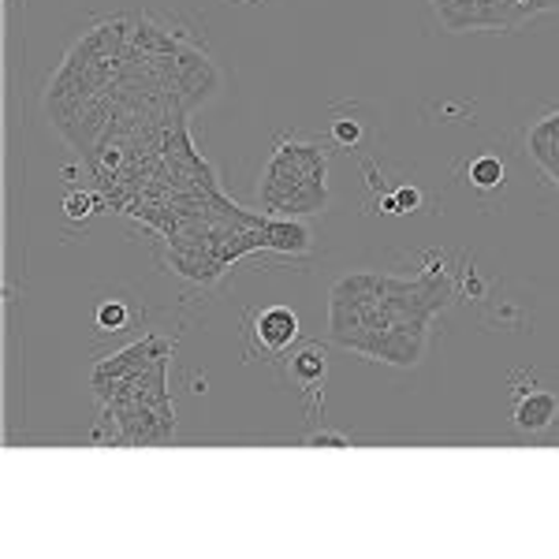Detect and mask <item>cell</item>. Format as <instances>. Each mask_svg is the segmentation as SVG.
<instances>
[{"mask_svg":"<svg viewBox=\"0 0 559 559\" xmlns=\"http://www.w3.org/2000/svg\"><path fill=\"white\" fill-rule=\"evenodd\" d=\"M261 242H265V250H280V254H306V250H310V228L295 221V216H269L265 213Z\"/></svg>","mask_w":559,"mask_h":559,"instance_id":"obj_5","label":"cell"},{"mask_svg":"<svg viewBox=\"0 0 559 559\" xmlns=\"http://www.w3.org/2000/svg\"><path fill=\"white\" fill-rule=\"evenodd\" d=\"M559 418V400L552 392H530L519 400L515 407V426L522 432H545L552 429Z\"/></svg>","mask_w":559,"mask_h":559,"instance_id":"obj_7","label":"cell"},{"mask_svg":"<svg viewBox=\"0 0 559 559\" xmlns=\"http://www.w3.org/2000/svg\"><path fill=\"white\" fill-rule=\"evenodd\" d=\"M421 205L418 187H400L392 198H384V213H414Z\"/></svg>","mask_w":559,"mask_h":559,"instance_id":"obj_11","label":"cell"},{"mask_svg":"<svg viewBox=\"0 0 559 559\" xmlns=\"http://www.w3.org/2000/svg\"><path fill=\"white\" fill-rule=\"evenodd\" d=\"M519 8L530 20V15H537V12H552V8H559V0H519Z\"/></svg>","mask_w":559,"mask_h":559,"instance_id":"obj_14","label":"cell"},{"mask_svg":"<svg viewBox=\"0 0 559 559\" xmlns=\"http://www.w3.org/2000/svg\"><path fill=\"white\" fill-rule=\"evenodd\" d=\"M258 205L269 216L329 210V150H321L318 142L280 139L261 168Z\"/></svg>","mask_w":559,"mask_h":559,"instance_id":"obj_2","label":"cell"},{"mask_svg":"<svg viewBox=\"0 0 559 559\" xmlns=\"http://www.w3.org/2000/svg\"><path fill=\"white\" fill-rule=\"evenodd\" d=\"M128 306H123L120 299H112V302H102L97 306V332H120V329H128Z\"/></svg>","mask_w":559,"mask_h":559,"instance_id":"obj_9","label":"cell"},{"mask_svg":"<svg viewBox=\"0 0 559 559\" xmlns=\"http://www.w3.org/2000/svg\"><path fill=\"white\" fill-rule=\"evenodd\" d=\"M97 210H102V202H97L94 194L83 191V194H71L64 202V213L71 216V221H86V216H94Z\"/></svg>","mask_w":559,"mask_h":559,"instance_id":"obj_12","label":"cell"},{"mask_svg":"<svg viewBox=\"0 0 559 559\" xmlns=\"http://www.w3.org/2000/svg\"><path fill=\"white\" fill-rule=\"evenodd\" d=\"M287 377L306 392H318V388H324V377H329V350L321 344H302L299 350H292Z\"/></svg>","mask_w":559,"mask_h":559,"instance_id":"obj_6","label":"cell"},{"mask_svg":"<svg viewBox=\"0 0 559 559\" xmlns=\"http://www.w3.org/2000/svg\"><path fill=\"white\" fill-rule=\"evenodd\" d=\"M452 276L429 273L403 280L388 273H355L332 287V340L377 362L418 366L429 344V321L452 306Z\"/></svg>","mask_w":559,"mask_h":559,"instance_id":"obj_1","label":"cell"},{"mask_svg":"<svg viewBox=\"0 0 559 559\" xmlns=\"http://www.w3.org/2000/svg\"><path fill=\"white\" fill-rule=\"evenodd\" d=\"M332 142H336V146H344V150L358 146V142H362V123L350 120V116H340V120H332Z\"/></svg>","mask_w":559,"mask_h":559,"instance_id":"obj_10","label":"cell"},{"mask_svg":"<svg viewBox=\"0 0 559 559\" xmlns=\"http://www.w3.org/2000/svg\"><path fill=\"white\" fill-rule=\"evenodd\" d=\"M306 448H350V440L344 432H313L306 437Z\"/></svg>","mask_w":559,"mask_h":559,"instance_id":"obj_13","label":"cell"},{"mask_svg":"<svg viewBox=\"0 0 559 559\" xmlns=\"http://www.w3.org/2000/svg\"><path fill=\"white\" fill-rule=\"evenodd\" d=\"M471 183L477 187V191H496V187L503 183V165H500V157H477L471 160Z\"/></svg>","mask_w":559,"mask_h":559,"instance_id":"obj_8","label":"cell"},{"mask_svg":"<svg viewBox=\"0 0 559 559\" xmlns=\"http://www.w3.org/2000/svg\"><path fill=\"white\" fill-rule=\"evenodd\" d=\"M526 150L534 157V165L545 173L548 183L559 187V108L540 116L534 128L526 131Z\"/></svg>","mask_w":559,"mask_h":559,"instance_id":"obj_4","label":"cell"},{"mask_svg":"<svg viewBox=\"0 0 559 559\" xmlns=\"http://www.w3.org/2000/svg\"><path fill=\"white\" fill-rule=\"evenodd\" d=\"M254 344L265 355H284L287 347L299 340V313L287 310V306H265L254 318Z\"/></svg>","mask_w":559,"mask_h":559,"instance_id":"obj_3","label":"cell"}]
</instances>
